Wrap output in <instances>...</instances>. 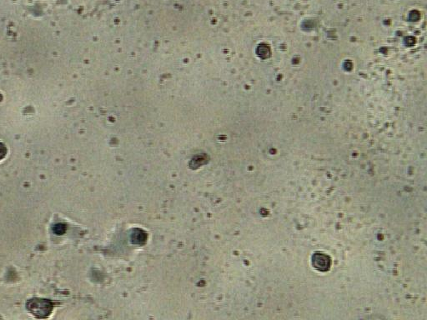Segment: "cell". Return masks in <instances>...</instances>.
<instances>
[{
  "label": "cell",
  "mask_w": 427,
  "mask_h": 320,
  "mask_svg": "<svg viewBox=\"0 0 427 320\" xmlns=\"http://www.w3.org/2000/svg\"><path fill=\"white\" fill-rule=\"evenodd\" d=\"M27 307L33 315L39 318L48 316L53 310V304L46 299H32L28 303Z\"/></svg>",
  "instance_id": "obj_1"
},
{
  "label": "cell",
  "mask_w": 427,
  "mask_h": 320,
  "mask_svg": "<svg viewBox=\"0 0 427 320\" xmlns=\"http://www.w3.org/2000/svg\"><path fill=\"white\" fill-rule=\"evenodd\" d=\"M6 154H7V148L3 143H0V160L3 159L6 156Z\"/></svg>",
  "instance_id": "obj_2"
}]
</instances>
